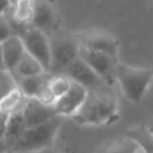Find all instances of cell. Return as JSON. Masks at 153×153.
Returning <instances> with one entry per match:
<instances>
[{
  "label": "cell",
  "mask_w": 153,
  "mask_h": 153,
  "mask_svg": "<svg viewBox=\"0 0 153 153\" xmlns=\"http://www.w3.org/2000/svg\"><path fill=\"white\" fill-rule=\"evenodd\" d=\"M111 86L104 84L91 88L79 111L72 117L81 126H109L120 118L118 100L111 91Z\"/></svg>",
  "instance_id": "1"
},
{
  "label": "cell",
  "mask_w": 153,
  "mask_h": 153,
  "mask_svg": "<svg viewBox=\"0 0 153 153\" xmlns=\"http://www.w3.org/2000/svg\"><path fill=\"white\" fill-rule=\"evenodd\" d=\"M116 80L126 98L139 104L153 84V69L128 66L117 62Z\"/></svg>",
  "instance_id": "2"
},
{
  "label": "cell",
  "mask_w": 153,
  "mask_h": 153,
  "mask_svg": "<svg viewBox=\"0 0 153 153\" xmlns=\"http://www.w3.org/2000/svg\"><path fill=\"white\" fill-rule=\"evenodd\" d=\"M65 120L66 117L56 115L38 126L26 128V130L16 142L12 151L20 153L24 151L38 149L43 147H54V142Z\"/></svg>",
  "instance_id": "3"
},
{
  "label": "cell",
  "mask_w": 153,
  "mask_h": 153,
  "mask_svg": "<svg viewBox=\"0 0 153 153\" xmlns=\"http://www.w3.org/2000/svg\"><path fill=\"white\" fill-rule=\"evenodd\" d=\"M51 45V74H63L66 68L79 56V42L76 37L56 35L50 37Z\"/></svg>",
  "instance_id": "4"
},
{
  "label": "cell",
  "mask_w": 153,
  "mask_h": 153,
  "mask_svg": "<svg viewBox=\"0 0 153 153\" xmlns=\"http://www.w3.org/2000/svg\"><path fill=\"white\" fill-rule=\"evenodd\" d=\"M24 41L26 51L36 57L45 68L50 72L51 69V45L50 37L44 31L35 27L27 26L19 33Z\"/></svg>",
  "instance_id": "5"
},
{
  "label": "cell",
  "mask_w": 153,
  "mask_h": 153,
  "mask_svg": "<svg viewBox=\"0 0 153 153\" xmlns=\"http://www.w3.org/2000/svg\"><path fill=\"white\" fill-rule=\"evenodd\" d=\"M79 56L92 67V69L102 78V80L106 85L112 86L117 81L116 80V66L118 62L117 59L112 57L106 53L90 49L84 45L79 47Z\"/></svg>",
  "instance_id": "6"
},
{
  "label": "cell",
  "mask_w": 153,
  "mask_h": 153,
  "mask_svg": "<svg viewBox=\"0 0 153 153\" xmlns=\"http://www.w3.org/2000/svg\"><path fill=\"white\" fill-rule=\"evenodd\" d=\"M76 39L80 45L106 53V54L111 55L112 57L117 59L118 42L112 35H110L105 31H99V30L87 31V32H84V33L76 36Z\"/></svg>",
  "instance_id": "7"
},
{
  "label": "cell",
  "mask_w": 153,
  "mask_h": 153,
  "mask_svg": "<svg viewBox=\"0 0 153 153\" xmlns=\"http://www.w3.org/2000/svg\"><path fill=\"white\" fill-rule=\"evenodd\" d=\"M87 92H88V90L85 86L73 81L69 91L66 94H63L62 97H60L54 105L57 114L66 118L67 117L72 118L79 111L81 105L84 104Z\"/></svg>",
  "instance_id": "8"
},
{
  "label": "cell",
  "mask_w": 153,
  "mask_h": 153,
  "mask_svg": "<svg viewBox=\"0 0 153 153\" xmlns=\"http://www.w3.org/2000/svg\"><path fill=\"white\" fill-rule=\"evenodd\" d=\"M71 80L85 86L87 90L99 87L104 85L105 82L102 80V78L92 69V67L85 62L80 56H78L63 72Z\"/></svg>",
  "instance_id": "9"
},
{
  "label": "cell",
  "mask_w": 153,
  "mask_h": 153,
  "mask_svg": "<svg viewBox=\"0 0 153 153\" xmlns=\"http://www.w3.org/2000/svg\"><path fill=\"white\" fill-rule=\"evenodd\" d=\"M22 110H23L26 128L38 126L53 118L54 116L59 115L54 105H47L36 97L26 98Z\"/></svg>",
  "instance_id": "10"
},
{
  "label": "cell",
  "mask_w": 153,
  "mask_h": 153,
  "mask_svg": "<svg viewBox=\"0 0 153 153\" xmlns=\"http://www.w3.org/2000/svg\"><path fill=\"white\" fill-rule=\"evenodd\" d=\"M25 100H26L25 94L17 85L13 86L0 99V137H5L6 126L10 116L14 111L23 108Z\"/></svg>",
  "instance_id": "11"
},
{
  "label": "cell",
  "mask_w": 153,
  "mask_h": 153,
  "mask_svg": "<svg viewBox=\"0 0 153 153\" xmlns=\"http://www.w3.org/2000/svg\"><path fill=\"white\" fill-rule=\"evenodd\" d=\"M35 10V0H14L7 13L16 33H20L25 27L31 25Z\"/></svg>",
  "instance_id": "12"
},
{
  "label": "cell",
  "mask_w": 153,
  "mask_h": 153,
  "mask_svg": "<svg viewBox=\"0 0 153 153\" xmlns=\"http://www.w3.org/2000/svg\"><path fill=\"white\" fill-rule=\"evenodd\" d=\"M1 48L6 71L11 73L26 53L24 41L20 35L13 33L4 42H1Z\"/></svg>",
  "instance_id": "13"
},
{
  "label": "cell",
  "mask_w": 153,
  "mask_h": 153,
  "mask_svg": "<svg viewBox=\"0 0 153 153\" xmlns=\"http://www.w3.org/2000/svg\"><path fill=\"white\" fill-rule=\"evenodd\" d=\"M31 26H35L45 33L51 32L55 26V12L47 0H35L33 17Z\"/></svg>",
  "instance_id": "14"
},
{
  "label": "cell",
  "mask_w": 153,
  "mask_h": 153,
  "mask_svg": "<svg viewBox=\"0 0 153 153\" xmlns=\"http://www.w3.org/2000/svg\"><path fill=\"white\" fill-rule=\"evenodd\" d=\"M50 75H51L50 72H44V73H41V74L20 78L16 81V84L23 91V93L25 94L26 98H33V97L38 96L41 90L48 82Z\"/></svg>",
  "instance_id": "15"
},
{
  "label": "cell",
  "mask_w": 153,
  "mask_h": 153,
  "mask_svg": "<svg viewBox=\"0 0 153 153\" xmlns=\"http://www.w3.org/2000/svg\"><path fill=\"white\" fill-rule=\"evenodd\" d=\"M44 72H48V71H45L43 65L36 57H33L31 54H29L26 51L25 55L22 57V60L16 66V68L11 72V75L17 81L20 78L36 75V74H41Z\"/></svg>",
  "instance_id": "16"
},
{
  "label": "cell",
  "mask_w": 153,
  "mask_h": 153,
  "mask_svg": "<svg viewBox=\"0 0 153 153\" xmlns=\"http://www.w3.org/2000/svg\"><path fill=\"white\" fill-rule=\"evenodd\" d=\"M26 130V124L23 115L22 108L17 111H14L7 122L6 131H5V140L7 141L10 148L12 149L16 145V142L19 140V137L23 135V133Z\"/></svg>",
  "instance_id": "17"
},
{
  "label": "cell",
  "mask_w": 153,
  "mask_h": 153,
  "mask_svg": "<svg viewBox=\"0 0 153 153\" xmlns=\"http://www.w3.org/2000/svg\"><path fill=\"white\" fill-rule=\"evenodd\" d=\"M103 153H146V151L137 141L124 134L109 143Z\"/></svg>",
  "instance_id": "18"
},
{
  "label": "cell",
  "mask_w": 153,
  "mask_h": 153,
  "mask_svg": "<svg viewBox=\"0 0 153 153\" xmlns=\"http://www.w3.org/2000/svg\"><path fill=\"white\" fill-rule=\"evenodd\" d=\"M126 135L137 141L146 153H153V131L145 124H136L127 129Z\"/></svg>",
  "instance_id": "19"
},
{
  "label": "cell",
  "mask_w": 153,
  "mask_h": 153,
  "mask_svg": "<svg viewBox=\"0 0 153 153\" xmlns=\"http://www.w3.org/2000/svg\"><path fill=\"white\" fill-rule=\"evenodd\" d=\"M72 82L73 81L71 80V78H68L66 74H51L48 85L54 96L56 97V99H59L69 91Z\"/></svg>",
  "instance_id": "20"
},
{
  "label": "cell",
  "mask_w": 153,
  "mask_h": 153,
  "mask_svg": "<svg viewBox=\"0 0 153 153\" xmlns=\"http://www.w3.org/2000/svg\"><path fill=\"white\" fill-rule=\"evenodd\" d=\"M16 80L7 71H0V99L6 94L13 86H16Z\"/></svg>",
  "instance_id": "21"
},
{
  "label": "cell",
  "mask_w": 153,
  "mask_h": 153,
  "mask_svg": "<svg viewBox=\"0 0 153 153\" xmlns=\"http://www.w3.org/2000/svg\"><path fill=\"white\" fill-rule=\"evenodd\" d=\"M16 33L12 23L7 14H0V43L8 38L11 35Z\"/></svg>",
  "instance_id": "22"
},
{
  "label": "cell",
  "mask_w": 153,
  "mask_h": 153,
  "mask_svg": "<svg viewBox=\"0 0 153 153\" xmlns=\"http://www.w3.org/2000/svg\"><path fill=\"white\" fill-rule=\"evenodd\" d=\"M12 7L11 0H0V14H7Z\"/></svg>",
  "instance_id": "23"
},
{
  "label": "cell",
  "mask_w": 153,
  "mask_h": 153,
  "mask_svg": "<svg viewBox=\"0 0 153 153\" xmlns=\"http://www.w3.org/2000/svg\"><path fill=\"white\" fill-rule=\"evenodd\" d=\"M20 153H59L54 147H43L38 149H30V151H24Z\"/></svg>",
  "instance_id": "24"
},
{
  "label": "cell",
  "mask_w": 153,
  "mask_h": 153,
  "mask_svg": "<svg viewBox=\"0 0 153 153\" xmlns=\"http://www.w3.org/2000/svg\"><path fill=\"white\" fill-rule=\"evenodd\" d=\"M10 146L7 143V141L5 140V137H0V153H4L6 151H10Z\"/></svg>",
  "instance_id": "25"
},
{
  "label": "cell",
  "mask_w": 153,
  "mask_h": 153,
  "mask_svg": "<svg viewBox=\"0 0 153 153\" xmlns=\"http://www.w3.org/2000/svg\"><path fill=\"white\" fill-rule=\"evenodd\" d=\"M0 71H6L5 62H4V55H2V48H1V43H0Z\"/></svg>",
  "instance_id": "26"
},
{
  "label": "cell",
  "mask_w": 153,
  "mask_h": 153,
  "mask_svg": "<svg viewBox=\"0 0 153 153\" xmlns=\"http://www.w3.org/2000/svg\"><path fill=\"white\" fill-rule=\"evenodd\" d=\"M4 153H19V152H17V151H12V149H10V151H6V152H4Z\"/></svg>",
  "instance_id": "27"
}]
</instances>
